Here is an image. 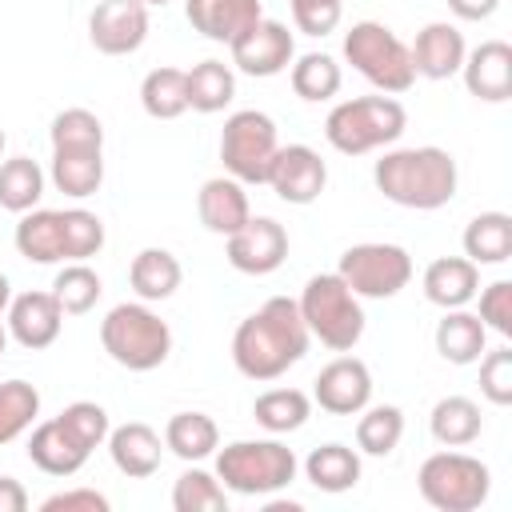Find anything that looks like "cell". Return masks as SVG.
<instances>
[{
  "mask_svg": "<svg viewBox=\"0 0 512 512\" xmlns=\"http://www.w3.org/2000/svg\"><path fill=\"white\" fill-rule=\"evenodd\" d=\"M308 324L288 296H268L252 316H244L232 332V364L244 380L268 384L296 368L308 352Z\"/></svg>",
  "mask_w": 512,
  "mask_h": 512,
  "instance_id": "obj_1",
  "label": "cell"
},
{
  "mask_svg": "<svg viewBox=\"0 0 512 512\" xmlns=\"http://www.w3.org/2000/svg\"><path fill=\"white\" fill-rule=\"evenodd\" d=\"M372 184L384 200L400 204V208H416V212H436L444 208L456 188H460V168L456 156L436 148V144H420V148H388L376 164H372Z\"/></svg>",
  "mask_w": 512,
  "mask_h": 512,
  "instance_id": "obj_2",
  "label": "cell"
},
{
  "mask_svg": "<svg viewBox=\"0 0 512 512\" xmlns=\"http://www.w3.org/2000/svg\"><path fill=\"white\" fill-rule=\"evenodd\" d=\"M408 128V112L396 96H352L340 100L328 120H324V136L336 152L344 156H364L376 148H392Z\"/></svg>",
  "mask_w": 512,
  "mask_h": 512,
  "instance_id": "obj_3",
  "label": "cell"
},
{
  "mask_svg": "<svg viewBox=\"0 0 512 512\" xmlns=\"http://www.w3.org/2000/svg\"><path fill=\"white\" fill-rule=\"evenodd\" d=\"M104 352L128 372H152L172 356V328L144 300H124L100 320Z\"/></svg>",
  "mask_w": 512,
  "mask_h": 512,
  "instance_id": "obj_4",
  "label": "cell"
},
{
  "mask_svg": "<svg viewBox=\"0 0 512 512\" xmlns=\"http://www.w3.org/2000/svg\"><path fill=\"white\" fill-rule=\"evenodd\" d=\"M308 336H316L332 352H352L364 336V304L360 296L340 280V272H316L308 276L300 300H296Z\"/></svg>",
  "mask_w": 512,
  "mask_h": 512,
  "instance_id": "obj_5",
  "label": "cell"
},
{
  "mask_svg": "<svg viewBox=\"0 0 512 512\" xmlns=\"http://www.w3.org/2000/svg\"><path fill=\"white\" fill-rule=\"evenodd\" d=\"M296 468H300L296 452L276 436L232 440L216 452V476L236 496H272L296 480Z\"/></svg>",
  "mask_w": 512,
  "mask_h": 512,
  "instance_id": "obj_6",
  "label": "cell"
},
{
  "mask_svg": "<svg viewBox=\"0 0 512 512\" xmlns=\"http://www.w3.org/2000/svg\"><path fill=\"white\" fill-rule=\"evenodd\" d=\"M344 60L384 96H400L416 84L408 44L380 20H356L344 32Z\"/></svg>",
  "mask_w": 512,
  "mask_h": 512,
  "instance_id": "obj_7",
  "label": "cell"
},
{
  "mask_svg": "<svg viewBox=\"0 0 512 512\" xmlns=\"http://www.w3.org/2000/svg\"><path fill=\"white\" fill-rule=\"evenodd\" d=\"M416 488L436 512H476L488 500L492 472L484 460L456 452V448H444L420 464Z\"/></svg>",
  "mask_w": 512,
  "mask_h": 512,
  "instance_id": "obj_8",
  "label": "cell"
},
{
  "mask_svg": "<svg viewBox=\"0 0 512 512\" xmlns=\"http://www.w3.org/2000/svg\"><path fill=\"white\" fill-rule=\"evenodd\" d=\"M276 148H280L276 120L268 112H260V108H240L220 128V160H224V172L232 180H240L244 188L268 180V168H272Z\"/></svg>",
  "mask_w": 512,
  "mask_h": 512,
  "instance_id": "obj_9",
  "label": "cell"
},
{
  "mask_svg": "<svg viewBox=\"0 0 512 512\" xmlns=\"http://www.w3.org/2000/svg\"><path fill=\"white\" fill-rule=\"evenodd\" d=\"M336 272L360 300H392L412 280V256L400 244L364 240V244H352L340 252Z\"/></svg>",
  "mask_w": 512,
  "mask_h": 512,
  "instance_id": "obj_10",
  "label": "cell"
},
{
  "mask_svg": "<svg viewBox=\"0 0 512 512\" xmlns=\"http://www.w3.org/2000/svg\"><path fill=\"white\" fill-rule=\"evenodd\" d=\"M228 52H232V68L236 72L256 76V80H268V76H280L296 60V40H292L288 24L260 16L248 32H240L228 44Z\"/></svg>",
  "mask_w": 512,
  "mask_h": 512,
  "instance_id": "obj_11",
  "label": "cell"
},
{
  "mask_svg": "<svg viewBox=\"0 0 512 512\" xmlns=\"http://www.w3.org/2000/svg\"><path fill=\"white\" fill-rule=\"evenodd\" d=\"M224 256L244 276H268L288 260V232L272 216H248L232 236H224Z\"/></svg>",
  "mask_w": 512,
  "mask_h": 512,
  "instance_id": "obj_12",
  "label": "cell"
},
{
  "mask_svg": "<svg viewBox=\"0 0 512 512\" xmlns=\"http://www.w3.org/2000/svg\"><path fill=\"white\" fill-rule=\"evenodd\" d=\"M264 184L284 204H300L304 208V204L320 200V192L328 184V164L308 144H280L276 156H272V168H268V180Z\"/></svg>",
  "mask_w": 512,
  "mask_h": 512,
  "instance_id": "obj_13",
  "label": "cell"
},
{
  "mask_svg": "<svg viewBox=\"0 0 512 512\" xmlns=\"http://www.w3.org/2000/svg\"><path fill=\"white\" fill-rule=\"evenodd\" d=\"M88 40L104 56H132L148 40L144 0H100L88 16Z\"/></svg>",
  "mask_w": 512,
  "mask_h": 512,
  "instance_id": "obj_14",
  "label": "cell"
},
{
  "mask_svg": "<svg viewBox=\"0 0 512 512\" xmlns=\"http://www.w3.org/2000/svg\"><path fill=\"white\" fill-rule=\"evenodd\" d=\"M312 404H320L332 416H356L372 404V372L360 356H336L328 360L312 380Z\"/></svg>",
  "mask_w": 512,
  "mask_h": 512,
  "instance_id": "obj_15",
  "label": "cell"
},
{
  "mask_svg": "<svg viewBox=\"0 0 512 512\" xmlns=\"http://www.w3.org/2000/svg\"><path fill=\"white\" fill-rule=\"evenodd\" d=\"M4 328L20 348L40 352L60 340L64 308L56 304L52 292H20V296H12L8 312H4Z\"/></svg>",
  "mask_w": 512,
  "mask_h": 512,
  "instance_id": "obj_16",
  "label": "cell"
},
{
  "mask_svg": "<svg viewBox=\"0 0 512 512\" xmlns=\"http://www.w3.org/2000/svg\"><path fill=\"white\" fill-rule=\"evenodd\" d=\"M464 52H468L464 32H460L456 24H448V20L424 24V28L416 32V40L408 44L412 68H416V76H424V80H452V76L460 72V64H464Z\"/></svg>",
  "mask_w": 512,
  "mask_h": 512,
  "instance_id": "obj_17",
  "label": "cell"
},
{
  "mask_svg": "<svg viewBox=\"0 0 512 512\" xmlns=\"http://www.w3.org/2000/svg\"><path fill=\"white\" fill-rule=\"evenodd\" d=\"M464 88L484 100V104H504L512 96V44L504 40H484L472 52H464L460 64Z\"/></svg>",
  "mask_w": 512,
  "mask_h": 512,
  "instance_id": "obj_18",
  "label": "cell"
},
{
  "mask_svg": "<svg viewBox=\"0 0 512 512\" xmlns=\"http://www.w3.org/2000/svg\"><path fill=\"white\" fill-rule=\"evenodd\" d=\"M108 456L116 464V472H124L128 480H148L160 472V460H164V440L152 424L144 420H128L120 428L108 432Z\"/></svg>",
  "mask_w": 512,
  "mask_h": 512,
  "instance_id": "obj_19",
  "label": "cell"
},
{
  "mask_svg": "<svg viewBox=\"0 0 512 512\" xmlns=\"http://www.w3.org/2000/svg\"><path fill=\"white\" fill-rule=\"evenodd\" d=\"M184 16L204 40L232 44L240 32H248L264 16V4L260 0H184Z\"/></svg>",
  "mask_w": 512,
  "mask_h": 512,
  "instance_id": "obj_20",
  "label": "cell"
},
{
  "mask_svg": "<svg viewBox=\"0 0 512 512\" xmlns=\"http://www.w3.org/2000/svg\"><path fill=\"white\" fill-rule=\"evenodd\" d=\"M88 456H92V452L60 424V416L32 424L28 460H32L40 472H48V476H76V472L88 464Z\"/></svg>",
  "mask_w": 512,
  "mask_h": 512,
  "instance_id": "obj_21",
  "label": "cell"
},
{
  "mask_svg": "<svg viewBox=\"0 0 512 512\" xmlns=\"http://www.w3.org/2000/svg\"><path fill=\"white\" fill-rule=\"evenodd\" d=\"M196 216L208 232L216 236H232L248 216H252V204H248V192L240 180H232L228 172L224 176H212L200 184L196 192Z\"/></svg>",
  "mask_w": 512,
  "mask_h": 512,
  "instance_id": "obj_22",
  "label": "cell"
},
{
  "mask_svg": "<svg viewBox=\"0 0 512 512\" xmlns=\"http://www.w3.org/2000/svg\"><path fill=\"white\" fill-rule=\"evenodd\" d=\"M420 288L436 308H468L480 292V268L468 256H436L424 268Z\"/></svg>",
  "mask_w": 512,
  "mask_h": 512,
  "instance_id": "obj_23",
  "label": "cell"
},
{
  "mask_svg": "<svg viewBox=\"0 0 512 512\" xmlns=\"http://www.w3.org/2000/svg\"><path fill=\"white\" fill-rule=\"evenodd\" d=\"M56 192L72 200H88L104 184V148H52V168H48Z\"/></svg>",
  "mask_w": 512,
  "mask_h": 512,
  "instance_id": "obj_24",
  "label": "cell"
},
{
  "mask_svg": "<svg viewBox=\"0 0 512 512\" xmlns=\"http://www.w3.org/2000/svg\"><path fill=\"white\" fill-rule=\"evenodd\" d=\"M12 240L28 264H64V212L56 208L24 212Z\"/></svg>",
  "mask_w": 512,
  "mask_h": 512,
  "instance_id": "obj_25",
  "label": "cell"
},
{
  "mask_svg": "<svg viewBox=\"0 0 512 512\" xmlns=\"http://www.w3.org/2000/svg\"><path fill=\"white\" fill-rule=\"evenodd\" d=\"M432 340H436V352L448 364H476L484 356V348H488V328L468 308H444Z\"/></svg>",
  "mask_w": 512,
  "mask_h": 512,
  "instance_id": "obj_26",
  "label": "cell"
},
{
  "mask_svg": "<svg viewBox=\"0 0 512 512\" xmlns=\"http://www.w3.org/2000/svg\"><path fill=\"white\" fill-rule=\"evenodd\" d=\"M180 280H184V268L168 248H140L128 264V284L144 304L168 300L180 288Z\"/></svg>",
  "mask_w": 512,
  "mask_h": 512,
  "instance_id": "obj_27",
  "label": "cell"
},
{
  "mask_svg": "<svg viewBox=\"0 0 512 512\" xmlns=\"http://www.w3.org/2000/svg\"><path fill=\"white\" fill-rule=\"evenodd\" d=\"M184 92H188V108L200 116L224 112L236 96V68L224 60H200L184 72Z\"/></svg>",
  "mask_w": 512,
  "mask_h": 512,
  "instance_id": "obj_28",
  "label": "cell"
},
{
  "mask_svg": "<svg viewBox=\"0 0 512 512\" xmlns=\"http://www.w3.org/2000/svg\"><path fill=\"white\" fill-rule=\"evenodd\" d=\"M304 476H308L312 488H320V492H328V496L348 492V488L360 484V452L348 448V444H336V440H332V444H320V448L308 452Z\"/></svg>",
  "mask_w": 512,
  "mask_h": 512,
  "instance_id": "obj_29",
  "label": "cell"
},
{
  "mask_svg": "<svg viewBox=\"0 0 512 512\" xmlns=\"http://www.w3.org/2000/svg\"><path fill=\"white\" fill-rule=\"evenodd\" d=\"M464 256L476 264V268H488V264H504L512 256V216L508 212H480L468 220L464 236Z\"/></svg>",
  "mask_w": 512,
  "mask_h": 512,
  "instance_id": "obj_30",
  "label": "cell"
},
{
  "mask_svg": "<svg viewBox=\"0 0 512 512\" xmlns=\"http://www.w3.org/2000/svg\"><path fill=\"white\" fill-rule=\"evenodd\" d=\"M428 428H432V440L436 444H444V448H468L484 432V416H480V404L476 400H468V396H444V400L432 404Z\"/></svg>",
  "mask_w": 512,
  "mask_h": 512,
  "instance_id": "obj_31",
  "label": "cell"
},
{
  "mask_svg": "<svg viewBox=\"0 0 512 512\" xmlns=\"http://www.w3.org/2000/svg\"><path fill=\"white\" fill-rule=\"evenodd\" d=\"M164 448L188 464H200L220 448V428L208 412H176L164 424Z\"/></svg>",
  "mask_w": 512,
  "mask_h": 512,
  "instance_id": "obj_32",
  "label": "cell"
},
{
  "mask_svg": "<svg viewBox=\"0 0 512 512\" xmlns=\"http://www.w3.org/2000/svg\"><path fill=\"white\" fill-rule=\"evenodd\" d=\"M252 416L264 432L272 436H288V432H300L312 416V396L300 392V388H268L256 396L252 404Z\"/></svg>",
  "mask_w": 512,
  "mask_h": 512,
  "instance_id": "obj_33",
  "label": "cell"
},
{
  "mask_svg": "<svg viewBox=\"0 0 512 512\" xmlns=\"http://www.w3.org/2000/svg\"><path fill=\"white\" fill-rule=\"evenodd\" d=\"M44 184H48V176L32 156L0 160V208L4 212H16V216L32 212L44 196Z\"/></svg>",
  "mask_w": 512,
  "mask_h": 512,
  "instance_id": "obj_34",
  "label": "cell"
},
{
  "mask_svg": "<svg viewBox=\"0 0 512 512\" xmlns=\"http://www.w3.org/2000/svg\"><path fill=\"white\" fill-rule=\"evenodd\" d=\"M288 80H292V92L308 104H320V100H332L344 84V72L336 64V56L328 52H304L288 64Z\"/></svg>",
  "mask_w": 512,
  "mask_h": 512,
  "instance_id": "obj_35",
  "label": "cell"
},
{
  "mask_svg": "<svg viewBox=\"0 0 512 512\" xmlns=\"http://www.w3.org/2000/svg\"><path fill=\"white\" fill-rule=\"evenodd\" d=\"M356 416V448L364 456H392L404 436V412L396 404H368Z\"/></svg>",
  "mask_w": 512,
  "mask_h": 512,
  "instance_id": "obj_36",
  "label": "cell"
},
{
  "mask_svg": "<svg viewBox=\"0 0 512 512\" xmlns=\"http://www.w3.org/2000/svg\"><path fill=\"white\" fill-rule=\"evenodd\" d=\"M48 292L56 296V304L64 308V316H84V312L96 308L104 284H100L96 268H88V260H68V264L56 272V280H52Z\"/></svg>",
  "mask_w": 512,
  "mask_h": 512,
  "instance_id": "obj_37",
  "label": "cell"
},
{
  "mask_svg": "<svg viewBox=\"0 0 512 512\" xmlns=\"http://www.w3.org/2000/svg\"><path fill=\"white\" fill-rule=\"evenodd\" d=\"M140 104L152 120H176L188 112V92H184V68H152L140 80Z\"/></svg>",
  "mask_w": 512,
  "mask_h": 512,
  "instance_id": "obj_38",
  "label": "cell"
},
{
  "mask_svg": "<svg viewBox=\"0 0 512 512\" xmlns=\"http://www.w3.org/2000/svg\"><path fill=\"white\" fill-rule=\"evenodd\" d=\"M40 416V392L28 380H0V444L20 440Z\"/></svg>",
  "mask_w": 512,
  "mask_h": 512,
  "instance_id": "obj_39",
  "label": "cell"
},
{
  "mask_svg": "<svg viewBox=\"0 0 512 512\" xmlns=\"http://www.w3.org/2000/svg\"><path fill=\"white\" fill-rule=\"evenodd\" d=\"M172 508L176 512H228V488L220 484L216 472L184 468L180 480L172 484Z\"/></svg>",
  "mask_w": 512,
  "mask_h": 512,
  "instance_id": "obj_40",
  "label": "cell"
},
{
  "mask_svg": "<svg viewBox=\"0 0 512 512\" xmlns=\"http://www.w3.org/2000/svg\"><path fill=\"white\" fill-rule=\"evenodd\" d=\"M48 140L52 148H104V124L88 108H64L52 116Z\"/></svg>",
  "mask_w": 512,
  "mask_h": 512,
  "instance_id": "obj_41",
  "label": "cell"
},
{
  "mask_svg": "<svg viewBox=\"0 0 512 512\" xmlns=\"http://www.w3.org/2000/svg\"><path fill=\"white\" fill-rule=\"evenodd\" d=\"M64 212V264L92 260L104 248V220L88 208H60Z\"/></svg>",
  "mask_w": 512,
  "mask_h": 512,
  "instance_id": "obj_42",
  "label": "cell"
},
{
  "mask_svg": "<svg viewBox=\"0 0 512 512\" xmlns=\"http://www.w3.org/2000/svg\"><path fill=\"white\" fill-rule=\"evenodd\" d=\"M60 424H64L88 452H96V448L108 440V432H112V420H108L104 404H96V400H72V404L60 412Z\"/></svg>",
  "mask_w": 512,
  "mask_h": 512,
  "instance_id": "obj_43",
  "label": "cell"
},
{
  "mask_svg": "<svg viewBox=\"0 0 512 512\" xmlns=\"http://www.w3.org/2000/svg\"><path fill=\"white\" fill-rule=\"evenodd\" d=\"M480 392L488 404L508 408L512 404V348H496L480 356Z\"/></svg>",
  "mask_w": 512,
  "mask_h": 512,
  "instance_id": "obj_44",
  "label": "cell"
},
{
  "mask_svg": "<svg viewBox=\"0 0 512 512\" xmlns=\"http://www.w3.org/2000/svg\"><path fill=\"white\" fill-rule=\"evenodd\" d=\"M292 4V20L304 36H328L336 32L340 16H344V0H288Z\"/></svg>",
  "mask_w": 512,
  "mask_h": 512,
  "instance_id": "obj_45",
  "label": "cell"
},
{
  "mask_svg": "<svg viewBox=\"0 0 512 512\" xmlns=\"http://www.w3.org/2000/svg\"><path fill=\"white\" fill-rule=\"evenodd\" d=\"M480 324L488 332L512 336V280H492L488 288H480Z\"/></svg>",
  "mask_w": 512,
  "mask_h": 512,
  "instance_id": "obj_46",
  "label": "cell"
},
{
  "mask_svg": "<svg viewBox=\"0 0 512 512\" xmlns=\"http://www.w3.org/2000/svg\"><path fill=\"white\" fill-rule=\"evenodd\" d=\"M108 496L96 488H64L40 500V512H108Z\"/></svg>",
  "mask_w": 512,
  "mask_h": 512,
  "instance_id": "obj_47",
  "label": "cell"
},
{
  "mask_svg": "<svg viewBox=\"0 0 512 512\" xmlns=\"http://www.w3.org/2000/svg\"><path fill=\"white\" fill-rule=\"evenodd\" d=\"M500 8V0H448V12L456 20H488Z\"/></svg>",
  "mask_w": 512,
  "mask_h": 512,
  "instance_id": "obj_48",
  "label": "cell"
},
{
  "mask_svg": "<svg viewBox=\"0 0 512 512\" xmlns=\"http://www.w3.org/2000/svg\"><path fill=\"white\" fill-rule=\"evenodd\" d=\"M28 508V492L16 476H0V512H24Z\"/></svg>",
  "mask_w": 512,
  "mask_h": 512,
  "instance_id": "obj_49",
  "label": "cell"
},
{
  "mask_svg": "<svg viewBox=\"0 0 512 512\" xmlns=\"http://www.w3.org/2000/svg\"><path fill=\"white\" fill-rule=\"evenodd\" d=\"M8 304H12V280L0 272V316L8 312Z\"/></svg>",
  "mask_w": 512,
  "mask_h": 512,
  "instance_id": "obj_50",
  "label": "cell"
},
{
  "mask_svg": "<svg viewBox=\"0 0 512 512\" xmlns=\"http://www.w3.org/2000/svg\"><path fill=\"white\" fill-rule=\"evenodd\" d=\"M268 512H300L296 500H268Z\"/></svg>",
  "mask_w": 512,
  "mask_h": 512,
  "instance_id": "obj_51",
  "label": "cell"
},
{
  "mask_svg": "<svg viewBox=\"0 0 512 512\" xmlns=\"http://www.w3.org/2000/svg\"><path fill=\"white\" fill-rule=\"evenodd\" d=\"M4 348H8V328H4V320H0V356H4Z\"/></svg>",
  "mask_w": 512,
  "mask_h": 512,
  "instance_id": "obj_52",
  "label": "cell"
},
{
  "mask_svg": "<svg viewBox=\"0 0 512 512\" xmlns=\"http://www.w3.org/2000/svg\"><path fill=\"white\" fill-rule=\"evenodd\" d=\"M148 8H164V4H172V0H144Z\"/></svg>",
  "mask_w": 512,
  "mask_h": 512,
  "instance_id": "obj_53",
  "label": "cell"
},
{
  "mask_svg": "<svg viewBox=\"0 0 512 512\" xmlns=\"http://www.w3.org/2000/svg\"><path fill=\"white\" fill-rule=\"evenodd\" d=\"M4 140H8V136H4V128H0V152H4Z\"/></svg>",
  "mask_w": 512,
  "mask_h": 512,
  "instance_id": "obj_54",
  "label": "cell"
}]
</instances>
